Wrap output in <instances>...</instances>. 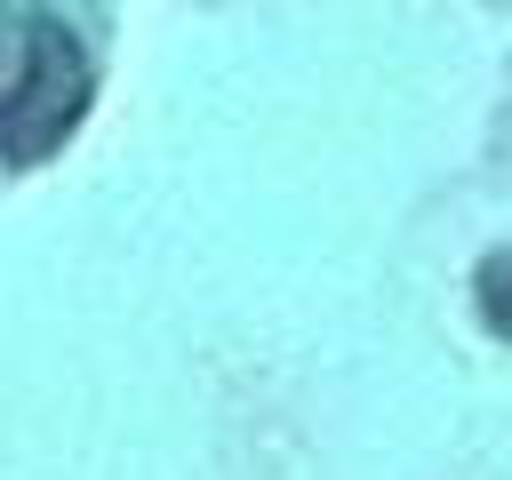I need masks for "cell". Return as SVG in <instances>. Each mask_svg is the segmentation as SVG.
<instances>
[{
	"label": "cell",
	"mask_w": 512,
	"mask_h": 480,
	"mask_svg": "<svg viewBox=\"0 0 512 480\" xmlns=\"http://www.w3.org/2000/svg\"><path fill=\"white\" fill-rule=\"evenodd\" d=\"M88 104H96V32L56 0L0 8V168L64 152Z\"/></svg>",
	"instance_id": "obj_1"
}]
</instances>
